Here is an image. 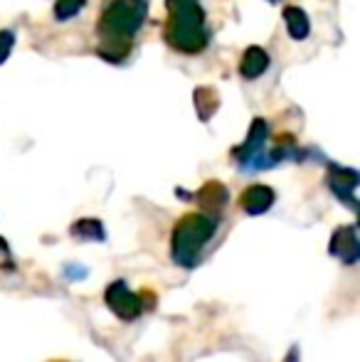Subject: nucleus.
<instances>
[{"instance_id":"obj_14","label":"nucleus","mask_w":360,"mask_h":362,"mask_svg":"<svg viewBox=\"0 0 360 362\" xmlns=\"http://www.w3.org/2000/svg\"><path fill=\"white\" fill-rule=\"evenodd\" d=\"M84 3H87V0H57V5H54V13H57L59 20L74 18Z\"/></svg>"},{"instance_id":"obj_15","label":"nucleus","mask_w":360,"mask_h":362,"mask_svg":"<svg viewBox=\"0 0 360 362\" xmlns=\"http://www.w3.org/2000/svg\"><path fill=\"white\" fill-rule=\"evenodd\" d=\"M10 47H13V33H0V62L8 57Z\"/></svg>"},{"instance_id":"obj_11","label":"nucleus","mask_w":360,"mask_h":362,"mask_svg":"<svg viewBox=\"0 0 360 362\" xmlns=\"http://www.w3.org/2000/svg\"><path fill=\"white\" fill-rule=\"evenodd\" d=\"M72 237L84 239V242H104L106 232L99 219H77L72 224Z\"/></svg>"},{"instance_id":"obj_13","label":"nucleus","mask_w":360,"mask_h":362,"mask_svg":"<svg viewBox=\"0 0 360 362\" xmlns=\"http://www.w3.org/2000/svg\"><path fill=\"white\" fill-rule=\"evenodd\" d=\"M195 101H197V111H200V119H210L217 109V96L212 89H197L195 94Z\"/></svg>"},{"instance_id":"obj_1","label":"nucleus","mask_w":360,"mask_h":362,"mask_svg":"<svg viewBox=\"0 0 360 362\" xmlns=\"http://www.w3.org/2000/svg\"><path fill=\"white\" fill-rule=\"evenodd\" d=\"M146 3L144 0H114L109 8L104 10L99 23L101 33V54L106 59H121L129 52V45L139 25L144 23Z\"/></svg>"},{"instance_id":"obj_8","label":"nucleus","mask_w":360,"mask_h":362,"mask_svg":"<svg viewBox=\"0 0 360 362\" xmlns=\"http://www.w3.org/2000/svg\"><path fill=\"white\" fill-rule=\"evenodd\" d=\"M328 185L336 192L341 200H346L351 207H356V197H353V190L358 185V175L356 170H348V168H331L328 173Z\"/></svg>"},{"instance_id":"obj_7","label":"nucleus","mask_w":360,"mask_h":362,"mask_svg":"<svg viewBox=\"0 0 360 362\" xmlns=\"http://www.w3.org/2000/svg\"><path fill=\"white\" fill-rule=\"evenodd\" d=\"M274 205V190L267 185H252L240 195V207L247 215H262Z\"/></svg>"},{"instance_id":"obj_16","label":"nucleus","mask_w":360,"mask_h":362,"mask_svg":"<svg viewBox=\"0 0 360 362\" xmlns=\"http://www.w3.org/2000/svg\"><path fill=\"white\" fill-rule=\"evenodd\" d=\"M57 362H64V360H57Z\"/></svg>"},{"instance_id":"obj_2","label":"nucleus","mask_w":360,"mask_h":362,"mask_svg":"<svg viewBox=\"0 0 360 362\" xmlns=\"http://www.w3.org/2000/svg\"><path fill=\"white\" fill-rule=\"evenodd\" d=\"M217 232V217L205 215V212H190L182 215L173 227V239H170V257L180 267H195L197 254L202 252L207 242Z\"/></svg>"},{"instance_id":"obj_10","label":"nucleus","mask_w":360,"mask_h":362,"mask_svg":"<svg viewBox=\"0 0 360 362\" xmlns=\"http://www.w3.org/2000/svg\"><path fill=\"white\" fill-rule=\"evenodd\" d=\"M267 64H269V57H267V52L262 47H250L245 52V57H242L240 62V72L247 76V79H255V76H260L262 72L267 69Z\"/></svg>"},{"instance_id":"obj_3","label":"nucleus","mask_w":360,"mask_h":362,"mask_svg":"<svg viewBox=\"0 0 360 362\" xmlns=\"http://www.w3.org/2000/svg\"><path fill=\"white\" fill-rule=\"evenodd\" d=\"M170 18L166 25V37L180 52H200L205 47V25L202 10L192 0H168Z\"/></svg>"},{"instance_id":"obj_5","label":"nucleus","mask_w":360,"mask_h":362,"mask_svg":"<svg viewBox=\"0 0 360 362\" xmlns=\"http://www.w3.org/2000/svg\"><path fill=\"white\" fill-rule=\"evenodd\" d=\"M331 254L346 264H356L360 257V242L353 227H341L331 237Z\"/></svg>"},{"instance_id":"obj_9","label":"nucleus","mask_w":360,"mask_h":362,"mask_svg":"<svg viewBox=\"0 0 360 362\" xmlns=\"http://www.w3.org/2000/svg\"><path fill=\"white\" fill-rule=\"evenodd\" d=\"M197 202H200V207H202L205 215L215 217V212H220L222 207L227 205V187L217 180H210L207 185L200 187V192H197Z\"/></svg>"},{"instance_id":"obj_12","label":"nucleus","mask_w":360,"mask_h":362,"mask_svg":"<svg viewBox=\"0 0 360 362\" xmlns=\"http://www.w3.org/2000/svg\"><path fill=\"white\" fill-rule=\"evenodd\" d=\"M284 20H286V30L294 40H303L308 35V20L298 8L284 10Z\"/></svg>"},{"instance_id":"obj_6","label":"nucleus","mask_w":360,"mask_h":362,"mask_svg":"<svg viewBox=\"0 0 360 362\" xmlns=\"http://www.w3.org/2000/svg\"><path fill=\"white\" fill-rule=\"evenodd\" d=\"M265 139H267V124L262 119H255V124H252V129H250V136H247V144L240 148V158L245 165L252 163V168H262Z\"/></svg>"},{"instance_id":"obj_4","label":"nucleus","mask_w":360,"mask_h":362,"mask_svg":"<svg viewBox=\"0 0 360 362\" xmlns=\"http://www.w3.org/2000/svg\"><path fill=\"white\" fill-rule=\"evenodd\" d=\"M104 300H106V305L111 308V313H114L116 318H121V320H136L141 315V310H144L141 298L136 293H131L129 286H126V281H121V279L106 288Z\"/></svg>"}]
</instances>
